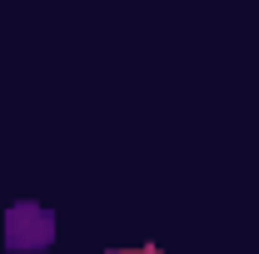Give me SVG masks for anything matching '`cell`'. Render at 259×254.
I'll list each match as a JSON object with an SVG mask.
<instances>
[{
	"label": "cell",
	"mask_w": 259,
	"mask_h": 254,
	"mask_svg": "<svg viewBox=\"0 0 259 254\" xmlns=\"http://www.w3.org/2000/svg\"><path fill=\"white\" fill-rule=\"evenodd\" d=\"M55 244V215L35 199H20L5 209V249L15 254H40Z\"/></svg>",
	"instance_id": "1"
},
{
	"label": "cell",
	"mask_w": 259,
	"mask_h": 254,
	"mask_svg": "<svg viewBox=\"0 0 259 254\" xmlns=\"http://www.w3.org/2000/svg\"><path fill=\"white\" fill-rule=\"evenodd\" d=\"M115 254H160V249H115Z\"/></svg>",
	"instance_id": "2"
}]
</instances>
